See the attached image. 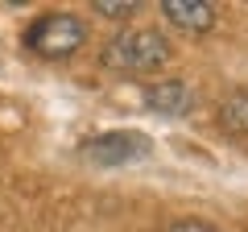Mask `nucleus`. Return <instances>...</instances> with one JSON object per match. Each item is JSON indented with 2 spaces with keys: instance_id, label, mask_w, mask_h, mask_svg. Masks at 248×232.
Listing matches in <instances>:
<instances>
[{
  "instance_id": "1",
  "label": "nucleus",
  "mask_w": 248,
  "mask_h": 232,
  "mask_svg": "<svg viewBox=\"0 0 248 232\" xmlns=\"http://www.w3.org/2000/svg\"><path fill=\"white\" fill-rule=\"evenodd\" d=\"M170 54H174V46H170L166 33H157V29H124L104 46V66L124 71V75H149L170 63Z\"/></svg>"
},
{
  "instance_id": "2",
  "label": "nucleus",
  "mask_w": 248,
  "mask_h": 232,
  "mask_svg": "<svg viewBox=\"0 0 248 232\" xmlns=\"http://www.w3.org/2000/svg\"><path fill=\"white\" fill-rule=\"evenodd\" d=\"M87 42V25L75 13H46L25 29V46L42 58H66Z\"/></svg>"
},
{
  "instance_id": "3",
  "label": "nucleus",
  "mask_w": 248,
  "mask_h": 232,
  "mask_svg": "<svg viewBox=\"0 0 248 232\" xmlns=\"http://www.w3.org/2000/svg\"><path fill=\"white\" fill-rule=\"evenodd\" d=\"M145 153H149V137L141 133H104L83 145V158L95 166H124V162H137Z\"/></svg>"
},
{
  "instance_id": "4",
  "label": "nucleus",
  "mask_w": 248,
  "mask_h": 232,
  "mask_svg": "<svg viewBox=\"0 0 248 232\" xmlns=\"http://www.w3.org/2000/svg\"><path fill=\"white\" fill-rule=\"evenodd\" d=\"M190 104H195V91L182 79H161V83L145 87V108L157 116H182V112H190Z\"/></svg>"
},
{
  "instance_id": "5",
  "label": "nucleus",
  "mask_w": 248,
  "mask_h": 232,
  "mask_svg": "<svg viewBox=\"0 0 248 232\" xmlns=\"http://www.w3.org/2000/svg\"><path fill=\"white\" fill-rule=\"evenodd\" d=\"M161 13L170 25L186 29V33H207L215 25V4L207 0H161Z\"/></svg>"
},
{
  "instance_id": "6",
  "label": "nucleus",
  "mask_w": 248,
  "mask_h": 232,
  "mask_svg": "<svg viewBox=\"0 0 248 232\" xmlns=\"http://www.w3.org/2000/svg\"><path fill=\"white\" fill-rule=\"evenodd\" d=\"M215 120H219L223 133L244 137V133H248V87H240V91H232V96H223V99H219V112H215Z\"/></svg>"
},
{
  "instance_id": "7",
  "label": "nucleus",
  "mask_w": 248,
  "mask_h": 232,
  "mask_svg": "<svg viewBox=\"0 0 248 232\" xmlns=\"http://www.w3.org/2000/svg\"><path fill=\"white\" fill-rule=\"evenodd\" d=\"M137 9H141L137 0H95V13H104V17H116V21L133 17Z\"/></svg>"
},
{
  "instance_id": "8",
  "label": "nucleus",
  "mask_w": 248,
  "mask_h": 232,
  "mask_svg": "<svg viewBox=\"0 0 248 232\" xmlns=\"http://www.w3.org/2000/svg\"><path fill=\"white\" fill-rule=\"evenodd\" d=\"M166 232H215V228H211L207 220H174Z\"/></svg>"
}]
</instances>
